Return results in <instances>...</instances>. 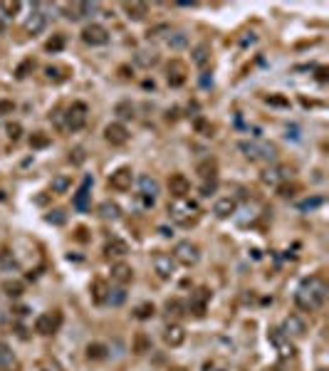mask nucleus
<instances>
[{
    "label": "nucleus",
    "instance_id": "49",
    "mask_svg": "<svg viewBox=\"0 0 329 371\" xmlns=\"http://www.w3.org/2000/svg\"><path fill=\"white\" fill-rule=\"evenodd\" d=\"M268 102L270 104H280V107H287V99H282V97H270Z\"/></svg>",
    "mask_w": 329,
    "mask_h": 371
},
{
    "label": "nucleus",
    "instance_id": "8",
    "mask_svg": "<svg viewBox=\"0 0 329 371\" xmlns=\"http://www.w3.org/2000/svg\"><path fill=\"white\" fill-rule=\"evenodd\" d=\"M154 270H156V275H158V277H163V280L174 277L176 260L171 258L169 253H156V255H154Z\"/></svg>",
    "mask_w": 329,
    "mask_h": 371
},
{
    "label": "nucleus",
    "instance_id": "15",
    "mask_svg": "<svg viewBox=\"0 0 329 371\" xmlns=\"http://www.w3.org/2000/svg\"><path fill=\"white\" fill-rule=\"evenodd\" d=\"M139 191H141V198L156 201V196H158L161 186H158V181L151 178V176H139Z\"/></svg>",
    "mask_w": 329,
    "mask_h": 371
},
{
    "label": "nucleus",
    "instance_id": "46",
    "mask_svg": "<svg viewBox=\"0 0 329 371\" xmlns=\"http://www.w3.org/2000/svg\"><path fill=\"white\" fill-rule=\"evenodd\" d=\"M45 74L50 77V79H62V74H59V67H47Z\"/></svg>",
    "mask_w": 329,
    "mask_h": 371
},
{
    "label": "nucleus",
    "instance_id": "41",
    "mask_svg": "<svg viewBox=\"0 0 329 371\" xmlns=\"http://www.w3.org/2000/svg\"><path fill=\"white\" fill-rule=\"evenodd\" d=\"M64 47V37L62 35H55L50 42H47V52H59Z\"/></svg>",
    "mask_w": 329,
    "mask_h": 371
},
{
    "label": "nucleus",
    "instance_id": "22",
    "mask_svg": "<svg viewBox=\"0 0 329 371\" xmlns=\"http://www.w3.org/2000/svg\"><path fill=\"white\" fill-rule=\"evenodd\" d=\"M89 186H92V178L87 176V178H84V183H82V188L77 191V196L72 198V203H75V208H77V210H87V198H89Z\"/></svg>",
    "mask_w": 329,
    "mask_h": 371
},
{
    "label": "nucleus",
    "instance_id": "47",
    "mask_svg": "<svg viewBox=\"0 0 329 371\" xmlns=\"http://www.w3.org/2000/svg\"><path fill=\"white\" fill-rule=\"evenodd\" d=\"M89 356H94V359H99V356H104V347H99V344H94V347H89Z\"/></svg>",
    "mask_w": 329,
    "mask_h": 371
},
{
    "label": "nucleus",
    "instance_id": "36",
    "mask_svg": "<svg viewBox=\"0 0 329 371\" xmlns=\"http://www.w3.org/2000/svg\"><path fill=\"white\" fill-rule=\"evenodd\" d=\"M166 312H169V317L183 315V302H181V299H169V302H166Z\"/></svg>",
    "mask_w": 329,
    "mask_h": 371
},
{
    "label": "nucleus",
    "instance_id": "18",
    "mask_svg": "<svg viewBox=\"0 0 329 371\" xmlns=\"http://www.w3.org/2000/svg\"><path fill=\"white\" fill-rule=\"evenodd\" d=\"M208 299H211V292H208V290H203V287H201V290H195L193 295H191L188 310L195 312V315H203V312H206V302H208Z\"/></svg>",
    "mask_w": 329,
    "mask_h": 371
},
{
    "label": "nucleus",
    "instance_id": "34",
    "mask_svg": "<svg viewBox=\"0 0 329 371\" xmlns=\"http://www.w3.org/2000/svg\"><path fill=\"white\" fill-rule=\"evenodd\" d=\"M20 8H22V3H8V0L0 3V10L5 13V18H15L20 13Z\"/></svg>",
    "mask_w": 329,
    "mask_h": 371
},
{
    "label": "nucleus",
    "instance_id": "27",
    "mask_svg": "<svg viewBox=\"0 0 329 371\" xmlns=\"http://www.w3.org/2000/svg\"><path fill=\"white\" fill-rule=\"evenodd\" d=\"M193 62L198 65V67H206L208 62H211V50H208V45L203 42V45H198V47H193Z\"/></svg>",
    "mask_w": 329,
    "mask_h": 371
},
{
    "label": "nucleus",
    "instance_id": "3",
    "mask_svg": "<svg viewBox=\"0 0 329 371\" xmlns=\"http://www.w3.org/2000/svg\"><path fill=\"white\" fill-rule=\"evenodd\" d=\"M169 215H171L174 223L188 228V225H193L198 221V205L191 203L188 198H176L174 203L169 205Z\"/></svg>",
    "mask_w": 329,
    "mask_h": 371
},
{
    "label": "nucleus",
    "instance_id": "30",
    "mask_svg": "<svg viewBox=\"0 0 329 371\" xmlns=\"http://www.w3.org/2000/svg\"><path fill=\"white\" fill-rule=\"evenodd\" d=\"M272 342L277 344V349H280V356H282V359H292V356H294V347L287 344V342H282V336H280V334H275V336H272Z\"/></svg>",
    "mask_w": 329,
    "mask_h": 371
},
{
    "label": "nucleus",
    "instance_id": "14",
    "mask_svg": "<svg viewBox=\"0 0 329 371\" xmlns=\"http://www.w3.org/2000/svg\"><path fill=\"white\" fill-rule=\"evenodd\" d=\"M45 25H47V15H42L38 8L30 13V18L25 20V33L27 35H40L42 30H45Z\"/></svg>",
    "mask_w": 329,
    "mask_h": 371
},
{
    "label": "nucleus",
    "instance_id": "5",
    "mask_svg": "<svg viewBox=\"0 0 329 371\" xmlns=\"http://www.w3.org/2000/svg\"><path fill=\"white\" fill-rule=\"evenodd\" d=\"M82 42L92 45V47H102V45L109 42V30L104 25H99V22H92V25H87L82 30Z\"/></svg>",
    "mask_w": 329,
    "mask_h": 371
},
{
    "label": "nucleus",
    "instance_id": "2",
    "mask_svg": "<svg viewBox=\"0 0 329 371\" xmlns=\"http://www.w3.org/2000/svg\"><path fill=\"white\" fill-rule=\"evenodd\" d=\"M238 148L243 151V156L245 159H250V161H275L277 159V148L272 146V144H265V141H257V139H243V141H238Z\"/></svg>",
    "mask_w": 329,
    "mask_h": 371
},
{
    "label": "nucleus",
    "instance_id": "23",
    "mask_svg": "<svg viewBox=\"0 0 329 371\" xmlns=\"http://www.w3.org/2000/svg\"><path fill=\"white\" fill-rule=\"evenodd\" d=\"M129 253V242L121 240V238H112L107 242V255H114V258H124Z\"/></svg>",
    "mask_w": 329,
    "mask_h": 371
},
{
    "label": "nucleus",
    "instance_id": "7",
    "mask_svg": "<svg viewBox=\"0 0 329 371\" xmlns=\"http://www.w3.org/2000/svg\"><path fill=\"white\" fill-rule=\"evenodd\" d=\"M129 129L121 124V121H112V124H107V129H104V139L112 144V146H124L126 141H129Z\"/></svg>",
    "mask_w": 329,
    "mask_h": 371
},
{
    "label": "nucleus",
    "instance_id": "44",
    "mask_svg": "<svg viewBox=\"0 0 329 371\" xmlns=\"http://www.w3.org/2000/svg\"><path fill=\"white\" fill-rule=\"evenodd\" d=\"M30 67H35V62H32V59H27L25 65H20V67H18V72H15V74H18L20 79H22V77H25V72H27Z\"/></svg>",
    "mask_w": 329,
    "mask_h": 371
},
{
    "label": "nucleus",
    "instance_id": "48",
    "mask_svg": "<svg viewBox=\"0 0 329 371\" xmlns=\"http://www.w3.org/2000/svg\"><path fill=\"white\" fill-rule=\"evenodd\" d=\"M215 186H218V181H211V183H206L203 188H201V193H203V196H211V193L215 191Z\"/></svg>",
    "mask_w": 329,
    "mask_h": 371
},
{
    "label": "nucleus",
    "instance_id": "6",
    "mask_svg": "<svg viewBox=\"0 0 329 371\" xmlns=\"http://www.w3.org/2000/svg\"><path fill=\"white\" fill-rule=\"evenodd\" d=\"M87 104H84V102H72V107H70V109H67V114H64V116H67V121H64V124H67V129L70 131H79L82 129V127H84V124H87Z\"/></svg>",
    "mask_w": 329,
    "mask_h": 371
},
{
    "label": "nucleus",
    "instance_id": "4",
    "mask_svg": "<svg viewBox=\"0 0 329 371\" xmlns=\"http://www.w3.org/2000/svg\"><path fill=\"white\" fill-rule=\"evenodd\" d=\"M171 258L176 262H181V265H186V267H193V265H198V260H201V248L191 240H181V242H176Z\"/></svg>",
    "mask_w": 329,
    "mask_h": 371
},
{
    "label": "nucleus",
    "instance_id": "11",
    "mask_svg": "<svg viewBox=\"0 0 329 371\" xmlns=\"http://www.w3.org/2000/svg\"><path fill=\"white\" fill-rule=\"evenodd\" d=\"M169 191H171L174 198H186V196L191 193V181H188L183 173H174V176L169 178Z\"/></svg>",
    "mask_w": 329,
    "mask_h": 371
},
{
    "label": "nucleus",
    "instance_id": "1",
    "mask_svg": "<svg viewBox=\"0 0 329 371\" xmlns=\"http://www.w3.org/2000/svg\"><path fill=\"white\" fill-rule=\"evenodd\" d=\"M324 299H327V282L322 277H317V275L307 277L297 287V292H294V304L300 310H305V312L319 310L324 304Z\"/></svg>",
    "mask_w": 329,
    "mask_h": 371
},
{
    "label": "nucleus",
    "instance_id": "38",
    "mask_svg": "<svg viewBox=\"0 0 329 371\" xmlns=\"http://www.w3.org/2000/svg\"><path fill=\"white\" fill-rule=\"evenodd\" d=\"M30 144H32V148H42V146H47V144H50V136H45L42 131H38V134H32Z\"/></svg>",
    "mask_w": 329,
    "mask_h": 371
},
{
    "label": "nucleus",
    "instance_id": "20",
    "mask_svg": "<svg viewBox=\"0 0 329 371\" xmlns=\"http://www.w3.org/2000/svg\"><path fill=\"white\" fill-rule=\"evenodd\" d=\"M112 277L124 287L126 282H131V277H134V272H131V267L126 265V262H114L112 265Z\"/></svg>",
    "mask_w": 329,
    "mask_h": 371
},
{
    "label": "nucleus",
    "instance_id": "52",
    "mask_svg": "<svg viewBox=\"0 0 329 371\" xmlns=\"http://www.w3.org/2000/svg\"><path fill=\"white\" fill-rule=\"evenodd\" d=\"M319 371H324V369H319Z\"/></svg>",
    "mask_w": 329,
    "mask_h": 371
},
{
    "label": "nucleus",
    "instance_id": "40",
    "mask_svg": "<svg viewBox=\"0 0 329 371\" xmlns=\"http://www.w3.org/2000/svg\"><path fill=\"white\" fill-rule=\"evenodd\" d=\"M107 292H109V290L104 287V282L97 280V282H94V302H104V299H107Z\"/></svg>",
    "mask_w": 329,
    "mask_h": 371
},
{
    "label": "nucleus",
    "instance_id": "12",
    "mask_svg": "<svg viewBox=\"0 0 329 371\" xmlns=\"http://www.w3.org/2000/svg\"><path fill=\"white\" fill-rule=\"evenodd\" d=\"M280 332H285V336H302V334L307 332V324H305V319L300 315H290V317H285Z\"/></svg>",
    "mask_w": 329,
    "mask_h": 371
},
{
    "label": "nucleus",
    "instance_id": "35",
    "mask_svg": "<svg viewBox=\"0 0 329 371\" xmlns=\"http://www.w3.org/2000/svg\"><path fill=\"white\" fill-rule=\"evenodd\" d=\"M154 312H156V307L151 302H144V304L136 307V317H139V319H149V317H154Z\"/></svg>",
    "mask_w": 329,
    "mask_h": 371
},
{
    "label": "nucleus",
    "instance_id": "45",
    "mask_svg": "<svg viewBox=\"0 0 329 371\" xmlns=\"http://www.w3.org/2000/svg\"><path fill=\"white\" fill-rule=\"evenodd\" d=\"M13 109H15V104H13V102H8V99H3V102H0V114H10Z\"/></svg>",
    "mask_w": 329,
    "mask_h": 371
},
{
    "label": "nucleus",
    "instance_id": "19",
    "mask_svg": "<svg viewBox=\"0 0 329 371\" xmlns=\"http://www.w3.org/2000/svg\"><path fill=\"white\" fill-rule=\"evenodd\" d=\"M235 208H238V203H235V198H231V196H225V198H218L213 205V213L218 215V218H231L233 213H235Z\"/></svg>",
    "mask_w": 329,
    "mask_h": 371
},
{
    "label": "nucleus",
    "instance_id": "9",
    "mask_svg": "<svg viewBox=\"0 0 329 371\" xmlns=\"http://www.w3.org/2000/svg\"><path fill=\"white\" fill-rule=\"evenodd\" d=\"M131 181H134V171L131 168H116L114 173L109 176V186L114 191H129L131 188Z\"/></svg>",
    "mask_w": 329,
    "mask_h": 371
},
{
    "label": "nucleus",
    "instance_id": "25",
    "mask_svg": "<svg viewBox=\"0 0 329 371\" xmlns=\"http://www.w3.org/2000/svg\"><path fill=\"white\" fill-rule=\"evenodd\" d=\"M124 10L129 13V18L141 20V18H146V13H149V5H146V3H124Z\"/></svg>",
    "mask_w": 329,
    "mask_h": 371
},
{
    "label": "nucleus",
    "instance_id": "10",
    "mask_svg": "<svg viewBox=\"0 0 329 371\" xmlns=\"http://www.w3.org/2000/svg\"><path fill=\"white\" fill-rule=\"evenodd\" d=\"M59 322H62V317H59L57 312H45V315H40L38 319H35V332H40V334L57 332Z\"/></svg>",
    "mask_w": 329,
    "mask_h": 371
},
{
    "label": "nucleus",
    "instance_id": "37",
    "mask_svg": "<svg viewBox=\"0 0 329 371\" xmlns=\"http://www.w3.org/2000/svg\"><path fill=\"white\" fill-rule=\"evenodd\" d=\"M319 205H324V198H322V196H314V198L302 201V203H300V210H314V208H319Z\"/></svg>",
    "mask_w": 329,
    "mask_h": 371
},
{
    "label": "nucleus",
    "instance_id": "17",
    "mask_svg": "<svg viewBox=\"0 0 329 371\" xmlns=\"http://www.w3.org/2000/svg\"><path fill=\"white\" fill-rule=\"evenodd\" d=\"M134 62L141 67V70H151L154 65H158V52H156V50H136Z\"/></svg>",
    "mask_w": 329,
    "mask_h": 371
},
{
    "label": "nucleus",
    "instance_id": "21",
    "mask_svg": "<svg viewBox=\"0 0 329 371\" xmlns=\"http://www.w3.org/2000/svg\"><path fill=\"white\" fill-rule=\"evenodd\" d=\"M186 70H183V65L181 62H171L169 65V84L171 87H181L183 82H186Z\"/></svg>",
    "mask_w": 329,
    "mask_h": 371
},
{
    "label": "nucleus",
    "instance_id": "28",
    "mask_svg": "<svg viewBox=\"0 0 329 371\" xmlns=\"http://www.w3.org/2000/svg\"><path fill=\"white\" fill-rule=\"evenodd\" d=\"M70 186H72V178H70V176H64V173H59V176L52 178L50 188H52V193H67V188H70Z\"/></svg>",
    "mask_w": 329,
    "mask_h": 371
},
{
    "label": "nucleus",
    "instance_id": "50",
    "mask_svg": "<svg viewBox=\"0 0 329 371\" xmlns=\"http://www.w3.org/2000/svg\"><path fill=\"white\" fill-rule=\"evenodd\" d=\"M317 79H319V82H327V67H319V70H317Z\"/></svg>",
    "mask_w": 329,
    "mask_h": 371
},
{
    "label": "nucleus",
    "instance_id": "13",
    "mask_svg": "<svg viewBox=\"0 0 329 371\" xmlns=\"http://www.w3.org/2000/svg\"><path fill=\"white\" fill-rule=\"evenodd\" d=\"M260 178H262V183H265V186L277 188V186L287 178V168H285V166H270V168H265V171H262V176H260Z\"/></svg>",
    "mask_w": 329,
    "mask_h": 371
},
{
    "label": "nucleus",
    "instance_id": "24",
    "mask_svg": "<svg viewBox=\"0 0 329 371\" xmlns=\"http://www.w3.org/2000/svg\"><path fill=\"white\" fill-rule=\"evenodd\" d=\"M99 215L104 218V221H119V215H121V208L112 201H104V203L99 205Z\"/></svg>",
    "mask_w": 329,
    "mask_h": 371
},
{
    "label": "nucleus",
    "instance_id": "31",
    "mask_svg": "<svg viewBox=\"0 0 329 371\" xmlns=\"http://www.w3.org/2000/svg\"><path fill=\"white\" fill-rule=\"evenodd\" d=\"M114 114L119 119H131L134 116V104L131 102H119L114 107Z\"/></svg>",
    "mask_w": 329,
    "mask_h": 371
},
{
    "label": "nucleus",
    "instance_id": "26",
    "mask_svg": "<svg viewBox=\"0 0 329 371\" xmlns=\"http://www.w3.org/2000/svg\"><path fill=\"white\" fill-rule=\"evenodd\" d=\"M166 45H169L171 50H183V47L188 45V35H186V33H181V30L169 33V37H166Z\"/></svg>",
    "mask_w": 329,
    "mask_h": 371
},
{
    "label": "nucleus",
    "instance_id": "42",
    "mask_svg": "<svg viewBox=\"0 0 329 371\" xmlns=\"http://www.w3.org/2000/svg\"><path fill=\"white\" fill-rule=\"evenodd\" d=\"M3 290H5L10 297H20V295H22V285H20V282H5V285H3Z\"/></svg>",
    "mask_w": 329,
    "mask_h": 371
},
{
    "label": "nucleus",
    "instance_id": "39",
    "mask_svg": "<svg viewBox=\"0 0 329 371\" xmlns=\"http://www.w3.org/2000/svg\"><path fill=\"white\" fill-rule=\"evenodd\" d=\"M5 131H8V136H10L13 141H18L20 136H22V127H20L18 121H10V124L5 127Z\"/></svg>",
    "mask_w": 329,
    "mask_h": 371
},
{
    "label": "nucleus",
    "instance_id": "33",
    "mask_svg": "<svg viewBox=\"0 0 329 371\" xmlns=\"http://www.w3.org/2000/svg\"><path fill=\"white\" fill-rule=\"evenodd\" d=\"M13 364H15V356H13V352H10V347L0 342V366L8 369V366H13Z\"/></svg>",
    "mask_w": 329,
    "mask_h": 371
},
{
    "label": "nucleus",
    "instance_id": "32",
    "mask_svg": "<svg viewBox=\"0 0 329 371\" xmlns=\"http://www.w3.org/2000/svg\"><path fill=\"white\" fill-rule=\"evenodd\" d=\"M198 173H201V178H206V181H208V178L215 181V161H211V159L203 161V164L198 166Z\"/></svg>",
    "mask_w": 329,
    "mask_h": 371
},
{
    "label": "nucleus",
    "instance_id": "51",
    "mask_svg": "<svg viewBox=\"0 0 329 371\" xmlns=\"http://www.w3.org/2000/svg\"><path fill=\"white\" fill-rule=\"evenodd\" d=\"M174 371H183V369H174Z\"/></svg>",
    "mask_w": 329,
    "mask_h": 371
},
{
    "label": "nucleus",
    "instance_id": "43",
    "mask_svg": "<svg viewBox=\"0 0 329 371\" xmlns=\"http://www.w3.org/2000/svg\"><path fill=\"white\" fill-rule=\"evenodd\" d=\"M47 223H57V225H62V223H64V215H62V210H55V213H50V215H47Z\"/></svg>",
    "mask_w": 329,
    "mask_h": 371
},
{
    "label": "nucleus",
    "instance_id": "29",
    "mask_svg": "<svg viewBox=\"0 0 329 371\" xmlns=\"http://www.w3.org/2000/svg\"><path fill=\"white\" fill-rule=\"evenodd\" d=\"M107 302H109L112 307H121V304L126 302V290H124V287H114V290H109Z\"/></svg>",
    "mask_w": 329,
    "mask_h": 371
},
{
    "label": "nucleus",
    "instance_id": "16",
    "mask_svg": "<svg viewBox=\"0 0 329 371\" xmlns=\"http://www.w3.org/2000/svg\"><path fill=\"white\" fill-rule=\"evenodd\" d=\"M163 342H166L169 347H181V344L186 342V329H183L181 324H169V327L163 329Z\"/></svg>",
    "mask_w": 329,
    "mask_h": 371
}]
</instances>
